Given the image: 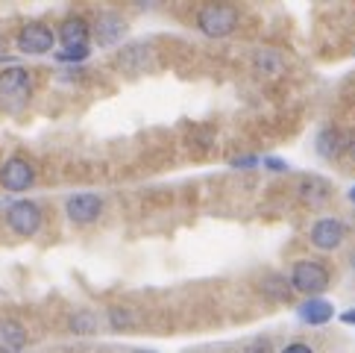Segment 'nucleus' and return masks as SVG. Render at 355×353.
<instances>
[{
    "label": "nucleus",
    "instance_id": "obj_1",
    "mask_svg": "<svg viewBox=\"0 0 355 353\" xmlns=\"http://www.w3.org/2000/svg\"><path fill=\"white\" fill-rule=\"evenodd\" d=\"M33 97V77L27 68L9 65L0 71V109L3 112H21Z\"/></svg>",
    "mask_w": 355,
    "mask_h": 353
},
{
    "label": "nucleus",
    "instance_id": "obj_2",
    "mask_svg": "<svg viewBox=\"0 0 355 353\" xmlns=\"http://www.w3.org/2000/svg\"><path fill=\"white\" fill-rule=\"evenodd\" d=\"M238 9L230 3H211L200 12V30L211 35V39H220V35H230L238 27Z\"/></svg>",
    "mask_w": 355,
    "mask_h": 353
},
{
    "label": "nucleus",
    "instance_id": "obj_3",
    "mask_svg": "<svg viewBox=\"0 0 355 353\" xmlns=\"http://www.w3.org/2000/svg\"><path fill=\"white\" fill-rule=\"evenodd\" d=\"M6 224H9V230L15 236H24V238L35 236V233H39V227H42V209H39V204H33V200H15V204H9Z\"/></svg>",
    "mask_w": 355,
    "mask_h": 353
},
{
    "label": "nucleus",
    "instance_id": "obj_4",
    "mask_svg": "<svg viewBox=\"0 0 355 353\" xmlns=\"http://www.w3.org/2000/svg\"><path fill=\"white\" fill-rule=\"evenodd\" d=\"M53 42H56L53 30L42 21H33V24H27V27H21V33H18V50L27 54V56L50 54V50H53Z\"/></svg>",
    "mask_w": 355,
    "mask_h": 353
},
{
    "label": "nucleus",
    "instance_id": "obj_5",
    "mask_svg": "<svg viewBox=\"0 0 355 353\" xmlns=\"http://www.w3.org/2000/svg\"><path fill=\"white\" fill-rule=\"evenodd\" d=\"M291 283H294V288H300V292L317 295L329 286V271L314 259H300L294 265V271H291Z\"/></svg>",
    "mask_w": 355,
    "mask_h": 353
},
{
    "label": "nucleus",
    "instance_id": "obj_6",
    "mask_svg": "<svg viewBox=\"0 0 355 353\" xmlns=\"http://www.w3.org/2000/svg\"><path fill=\"white\" fill-rule=\"evenodd\" d=\"M33 180H35V168L21 156L6 159L3 168H0V186H3L6 192H27Z\"/></svg>",
    "mask_w": 355,
    "mask_h": 353
},
{
    "label": "nucleus",
    "instance_id": "obj_7",
    "mask_svg": "<svg viewBox=\"0 0 355 353\" xmlns=\"http://www.w3.org/2000/svg\"><path fill=\"white\" fill-rule=\"evenodd\" d=\"M65 212L73 224H94L100 218V212H103V197L92 195V192L73 195V197H68Z\"/></svg>",
    "mask_w": 355,
    "mask_h": 353
},
{
    "label": "nucleus",
    "instance_id": "obj_8",
    "mask_svg": "<svg viewBox=\"0 0 355 353\" xmlns=\"http://www.w3.org/2000/svg\"><path fill=\"white\" fill-rule=\"evenodd\" d=\"M344 236H347V227L335 221V218H320L311 227V245L320 247V250H335L344 245Z\"/></svg>",
    "mask_w": 355,
    "mask_h": 353
},
{
    "label": "nucleus",
    "instance_id": "obj_9",
    "mask_svg": "<svg viewBox=\"0 0 355 353\" xmlns=\"http://www.w3.org/2000/svg\"><path fill=\"white\" fill-rule=\"evenodd\" d=\"M92 33H94L97 44L112 47V44H118L123 35H126V21L118 15V12H103V15L97 18V24H94Z\"/></svg>",
    "mask_w": 355,
    "mask_h": 353
},
{
    "label": "nucleus",
    "instance_id": "obj_10",
    "mask_svg": "<svg viewBox=\"0 0 355 353\" xmlns=\"http://www.w3.org/2000/svg\"><path fill=\"white\" fill-rule=\"evenodd\" d=\"M297 195H300L302 204L320 206V204H326V200L332 197V186H329L323 176H302L300 186H297Z\"/></svg>",
    "mask_w": 355,
    "mask_h": 353
},
{
    "label": "nucleus",
    "instance_id": "obj_11",
    "mask_svg": "<svg viewBox=\"0 0 355 353\" xmlns=\"http://www.w3.org/2000/svg\"><path fill=\"white\" fill-rule=\"evenodd\" d=\"M27 345V330L24 324L12 318H0V353H18Z\"/></svg>",
    "mask_w": 355,
    "mask_h": 353
},
{
    "label": "nucleus",
    "instance_id": "obj_12",
    "mask_svg": "<svg viewBox=\"0 0 355 353\" xmlns=\"http://www.w3.org/2000/svg\"><path fill=\"white\" fill-rule=\"evenodd\" d=\"M88 35H92V27H88L83 18H68V21H62V27H59L62 47H88Z\"/></svg>",
    "mask_w": 355,
    "mask_h": 353
},
{
    "label": "nucleus",
    "instance_id": "obj_13",
    "mask_svg": "<svg viewBox=\"0 0 355 353\" xmlns=\"http://www.w3.org/2000/svg\"><path fill=\"white\" fill-rule=\"evenodd\" d=\"M347 136L340 133V130H335V127H326V130H320V136H317V154H320L323 159H338L340 154L347 150Z\"/></svg>",
    "mask_w": 355,
    "mask_h": 353
},
{
    "label": "nucleus",
    "instance_id": "obj_14",
    "mask_svg": "<svg viewBox=\"0 0 355 353\" xmlns=\"http://www.w3.org/2000/svg\"><path fill=\"white\" fill-rule=\"evenodd\" d=\"M297 312H300V318L306 321V324H311V327H320V324H326V321H332V315H335L332 304H329V300H323V297L306 300V304H302Z\"/></svg>",
    "mask_w": 355,
    "mask_h": 353
},
{
    "label": "nucleus",
    "instance_id": "obj_15",
    "mask_svg": "<svg viewBox=\"0 0 355 353\" xmlns=\"http://www.w3.org/2000/svg\"><path fill=\"white\" fill-rule=\"evenodd\" d=\"M97 330V315L94 312H88V309H83V312H77L71 318V333H77V336H92Z\"/></svg>",
    "mask_w": 355,
    "mask_h": 353
},
{
    "label": "nucleus",
    "instance_id": "obj_16",
    "mask_svg": "<svg viewBox=\"0 0 355 353\" xmlns=\"http://www.w3.org/2000/svg\"><path fill=\"white\" fill-rule=\"evenodd\" d=\"M256 68H259V74H279L282 71V59H279V54L276 50H259L256 54Z\"/></svg>",
    "mask_w": 355,
    "mask_h": 353
},
{
    "label": "nucleus",
    "instance_id": "obj_17",
    "mask_svg": "<svg viewBox=\"0 0 355 353\" xmlns=\"http://www.w3.org/2000/svg\"><path fill=\"white\" fill-rule=\"evenodd\" d=\"M88 54H92L88 47H62V50H56V59L59 62H83V59H88Z\"/></svg>",
    "mask_w": 355,
    "mask_h": 353
},
{
    "label": "nucleus",
    "instance_id": "obj_18",
    "mask_svg": "<svg viewBox=\"0 0 355 353\" xmlns=\"http://www.w3.org/2000/svg\"><path fill=\"white\" fill-rule=\"evenodd\" d=\"M109 321H112V327H118V330H121V327H130L132 324V315L126 312V309H121V306H112L109 309Z\"/></svg>",
    "mask_w": 355,
    "mask_h": 353
},
{
    "label": "nucleus",
    "instance_id": "obj_19",
    "mask_svg": "<svg viewBox=\"0 0 355 353\" xmlns=\"http://www.w3.org/2000/svg\"><path fill=\"white\" fill-rule=\"evenodd\" d=\"M279 286H285V280L282 277H270V286L264 283V292H270L273 297H279V300H285L288 295H291V288H279Z\"/></svg>",
    "mask_w": 355,
    "mask_h": 353
},
{
    "label": "nucleus",
    "instance_id": "obj_20",
    "mask_svg": "<svg viewBox=\"0 0 355 353\" xmlns=\"http://www.w3.org/2000/svg\"><path fill=\"white\" fill-rule=\"evenodd\" d=\"M247 353H273V342L268 336H259V338H252V342L247 345Z\"/></svg>",
    "mask_w": 355,
    "mask_h": 353
},
{
    "label": "nucleus",
    "instance_id": "obj_21",
    "mask_svg": "<svg viewBox=\"0 0 355 353\" xmlns=\"http://www.w3.org/2000/svg\"><path fill=\"white\" fill-rule=\"evenodd\" d=\"M282 353H314L309 345H302V342H294V345H288Z\"/></svg>",
    "mask_w": 355,
    "mask_h": 353
},
{
    "label": "nucleus",
    "instance_id": "obj_22",
    "mask_svg": "<svg viewBox=\"0 0 355 353\" xmlns=\"http://www.w3.org/2000/svg\"><path fill=\"white\" fill-rule=\"evenodd\" d=\"M264 165H268L270 171H276V174L288 168V165H285V162H282V159H273V156H268V159H264Z\"/></svg>",
    "mask_w": 355,
    "mask_h": 353
},
{
    "label": "nucleus",
    "instance_id": "obj_23",
    "mask_svg": "<svg viewBox=\"0 0 355 353\" xmlns=\"http://www.w3.org/2000/svg\"><path fill=\"white\" fill-rule=\"evenodd\" d=\"M340 321H344V324H355V312H344V315H340Z\"/></svg>",
    "mask_w": 355,
    "mask_h": 353
},
{
    "label": "nucleus",
    "instance_id": "obj_24",
    "mask_svg": "<svg viewBox=\"0 0 355 353\" xmlns=\"http://www.w3.org/2000/svg\"><path fill=\"white\" fill-rule=\"evenodd\" d=\"M347 150H349V156L355 159V138H349V145H347Z\"/></svg>",
    "mask_w": 355,
    "mask_h": 353
},
{
    "label": "nucleus",
    "instance_id": "obj_25",
    "mask_svg": "<svg viewBox=\"0 0 355 353\" xmlns=\"http://www.w3.org/2000/svg\"><path fill=\"white\" fill-rule=\"evenodd\" d=\"M0 59H6V44L0 42Z\"/></svg>",
    "mask_w": 355,
    "mask_h": 353
},
{
    "label": "nucleus",
    "instance_id": "obj_26",
    "mask_svg": "<svg viewBox=\"0 0 355 353\" xmlns=\"http://www.w3.org/2000/svg\"><path fill=\"white\" fill-rule=\"evenodd\" d=\"M349 200H352V204H355V186L349 188Z\"/></svg>",
    "mask_w": 355,
    "mask_h": 353
},
{
    "label": "nucleus",
    "instance_id": "obj_27",
    "mask_svg": "<svg viewBox=\"0 0 355 353\" xmlns=\"http://www.w3.org/2000/svg\"><path fill=\"white\" fill-rule=\"evenodd\" d=\"M138 353H156V350H138Z\"/></svg>",
    "mask_w": 355,
    "mask_h": 353
},
{
    "label": "nucleus",
    "instance_id": "obj_28",
    "mask_svg": "<svg viewBox=\"0 0 355 353\" xmlns=\"http://www.w3.org/2000/svg\"><path fill=\"white\" fill-rule=\"evenodd\" d=\"M352 268H355V256H352Z\"/></svg>",
    "mask_w": 355,
    "mask_h": 353
}]
</instances>
